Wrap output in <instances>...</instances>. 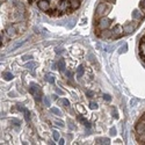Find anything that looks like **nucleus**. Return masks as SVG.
Returning a JSON list of instances; mask_svg holds the SVG:
<instances>
[{"label":"nucleus","mask_w":145,"mask_h":145,"mask_svg":"<svg viewBox=\"0 0 145 145\" xmlns=\"http://www.w3.org/2000/svg\"><path fill=\"white\" fill-rule=\"evenodd\" d=\"M112 26V20L110 19H108L107 16H102V18H100L99 19V21L96 22V35H100V31H102V30H106V29H108Z\"/></svg>","instance_id":"nucleus-1"},{"label":"nucleus","mask_w":145,"mask_h":145,"mask_svg":"<svg viewBox=\"0 0 145 145\" xmlns=\"http://www.w3.org/2000/svg\"><path fill=\"white\" fill-rule=\"evenodd\" d=\"M29 92L35 96V100H36V101H39V100L41 101L42 91H41V88H40L39 85H36V84L31 82V84H30V86H29Z\"/></svg>","instance_id":"nucleus-2"},{"label":"nucleus","mask_w":145,"mask_h":145,"mask_svg":"<svg viewBox=\"0 0 145 145\" xmlns=\"http://www.w3.org/2000/svg\"><path fill=\"white\" fill-rule=\"evenodd\" d=\"M110 10V7H108L107 6V4H105V3H101V4H99L98 5V7H96V18H102V16H105V14L107 13V12H109Z\"/></svg>","instance_id":"nucleus-3"},{"label":"nucleus","mask_w":145,"mask_h":145,"mask_svg":"<svg viewBox=\"0 0 145 145\" xmlns=\"http://www.w3.org/2000/svg\"><path fill=\"white\" fill-rule=\"evenodd\" d=\"M123 28L121 27V25H116L113 29H112V39L114 40H117L120 37H122V35H123Z\"/></svg>","instance_id":"nucleus-4"},{"label":"nucleus","mask_w":145,"mask_h":145,"mask_svg":"<svg viewBox=\"0 0 145 145\" xmlns=\"http://www.w3.org/2000/svg\"><path fill=\"white\" fill-rule=\"evenodd\" d=\"M138 27V23H135V22H128L123 26V33L127 35V34H131L136 30V28Z\"/></svg>","instance_id":"nucleus-5"},{"label":"nucleus","mask_w":145,"mask_h":145,"mask_svg":"<svg viewBox=\"0 0 145 145\" xmlns=\"http://www.w3.org/2000/svg\"><path fill=\"white\" fill-rule=\"evenodd\" d=\"M135 130H136V135H143V134H145V121L142 120V121H139V122H137Z\"/></svg>","instance_id":"nucleus-6"},{"label":"nucleus","mask_w":145,"mask_h":145,"mask_svg":"<svg viewBox=\"0 0 145 145\" xmlns=\"http://www.w3.org/2000/svg\"><path fill=\"white\" fill-rule=\"evenodd\" d=\"M37 6L43 12H46L48 9L50 8V3H49V0H39L37 1Z\"/></svg>","instance_id":"nucleus-7"},{"label":"nucleus","mask_w":145,"mask_h":145,"mask_svg":"<svg viewBox=\"0 0 145 145\" xmlns=\"http://www.w3.org/2000/svg\"><path fill=\"white\" fill-rule=\"evenodd\" d=\"M16 31H18L16 26H10V27H8L7 30H6V33H7V35H8V37H15V36L18 35Z\"/></svg>","instance_id":"nucleus-8"},{"label":"nucleus","mask_w":145,"mask_h":145,"mask_svg":"<svg viewBox=\"0 0 145 145\" xmlns=\"http://www.w3.org/2000/svg\"><path fill=\"white\" fill-rule=\"evenodd\" d=\"M69 4L72 7V9L76 10V9H78L80 7V0H70Z\"/></svg>","instance_id":"nucleus-9"},{"label":"nucleus","mask_w":145,"mask_h":145,"mask_svg":"<svg viewBox=\"0 0 145 145\" xmlns=\"http://www.w3.org/2000/svg\"><path fill=\"white\" fill-rule=\"evenodd\" d=\"M99 36L102 39H109V37H112V30H108V29L102 30V33H100Z\"/></svg>","instance_id":"nucleus-10"},{"label":"nucleus","mask_w":145,"mask_h":145,"mask_svg":"<svg viewBox=\"0 0 145 145\" xmlns=\"http://www.w3.org/2000/svg\"><path fill=\"white\" fill-rule=\"evenodd\" d=\"M57 67L59 71H64L65 70V62H64V59H59L58 62H57Z\"/></svg>","instance_id":"nucleus-11"},{"label":"nucleus","mask_w":145,"mask_h":145,"mask_svg":"<svg viewBox=\"0 0 145 145\" xmlns=\"http://www.w3.org/2000/svg\"><path fill=\"white\" fill-rule=\"evenodd\" d=\"M57 105L64 106V107H69L70 106V102H69L67 99H59V100H57Z\"/></svg>","instance_id":"nucleus-12"},{"label":"nucleus","mask_w":145,"mask_h":145,"mask_svg":"<svg viewBox=\"0 0 145 145\" xmlns=\"http://www.w3.org/2000/svg\"><path fill=\"white\" fill-rule=\"evenodd\" d=\"M84 72H85V69H84V66H82V65L78 66V69H77V77H78V78L82 77V76H84Z\"/></svg>","instance_id":"nucleus-13"},{"label":"nucleus","mask_w":145,"mask_h":145,"mask_svg":"<svg viewBox=\"0 0 145 145\" xmlns=\"http://www.w3.org/2000/svg\"><path fill=\"white\" fill-rule=\"evenodd\" d=\"M3 77L5 78V80H12L14 77H13V74L10 73V72H4L3 73Z\"/></svg>","instance_id":"nucleus-14"},{"label":"nucleus","mask_w":145,"mask_h":145,"mask_svg":"<svg viewBox=\"0 0 145 145\" xmlns=\"http://www.w3.org/2000/svg\"><path fill=\"white\" fill-rule=\"evenodd\" d=\"M78 120L80 121V122H82L85 127H87V128H89V127H91V125H89V122H88V121H86V120L82 116H80V115H79V116H78Z\"/></svg>","instance_id":"nucleus-15"},{"label":"nucleus","mask_w":145,"mask_h":145,"mask_svg":"<svg viewBox=\"0 0 145 145\" xmlns=\"http://www.w3.org/2000/svg\"><path fill=\"white\" fill-rule=\"evenodd\" d=\"M95 142L98 144H100V142H102L101 144H109V139H108V138H96Z\"/></svg>","instance_id":"nucleus-16"},{"label":"nucleus","mask_w":145,"mask_h":145,"mask_svg":"<svg viewBox=\"0 0 145 145\" xmlns=\"http://www.w3.org/2000/svg\"><path fill=\"white\" fill-rule=\"evenodd\" d=\"M132 18H134V19H140L142 14H139V12L137 9H135L134 12H132Z\"/></svg>","instance_id":"nucleus-17"},{"label":"nucleus","mask_w":145,"mask_h":145,"mask_svg":"<svg viewBox=\"0 0 145 145\" xmlns=\"http://www.w3.org/2000/svg\"><path fill=\"white\" fill-rule=\"evenodd\" d=\"M45 80H46L48 82H50V84H54V82H55L54 77H52V76H50V74H46V76H45Z\"/></svg>","instance_id":"nucleus-18"},{"label":"nucleus","mask_w":145,"mask_h":145,"mask_svg":"<svg viewBox=\"0 0 145 145\" xmlns=\"http://www.w3.org/2000/svg\"><path fill=\"white\" fill-rule=\"evenodd\" d=\"M51 113H54V114H56V115H60V110L58 109V108H51Z\"/></svg>","instance_id":"nucleus-19"},{"label":"nucleus","mask_w":145,"mask_h":145,"mask_svg":"<svg viewBox=\"0 0 145 145\" xmlns=\"http://www.w3.org/2000/svg\"><path fill=\"white\" fill-rule=\"evenodd\" d=\"M23 113H25V117H26V121H27V122H29V121H30V118H29V112L27 110V109H25V112H23Z\"/></svg>","instance_id":"nucleus-20"},{"label":"nucleus","mask_w":145,"mask_h":145,"mask_svg":"<svg viewBox=\"0 0 145 145\" xmlns=\"http://www.w3.org/2000/svg\"><path fill=\"white\" fill-rule=\"evenodd\" d=\"M127 49H128L127 44H124L123 46H121V49H120V54H123V52H125V51H127Z\"/></svg>","instance_id":"nucleus-21"},{"label":"nucleus","mask_w":145,"mask_h":145,"mask_svg":"<svg viewBox=\"0 0 145 145\" xmlns=\"http://www.w3.org/2000/svg\"><path fill=\"white\" fill-rule=\"evenodd\" d=\"M103 99H105L106 101H108V102H109V101L112 100V96H110L109 94H103Z\"/></svg>","instance_id":"nucleus-22"},{"label":"nucleus","mask_w":145,"mask_h":145,"mask_svg":"<svg viewBox=\"0 0 145 145\" xmlns=\"http://www.w3.org/2000/svg\"><path fill=\"white\" fill-rule=\"evenodd\" d=\"M59 137H60V136H59V132H58V131H54V139H55V140H58Z\"/></svg>","instance_id":"nucleus-23"},{"label":"nucleus","mask_w":145,"mask_h":145,"mask_svg":"<svg viewBox=\"0 0 145 145\" xmlns=\"http://www.w3.org/2000/svg\"><path fill=\"white\" fill-rule=\"evenodd\" d=\"M89 107H91V109H96V108H98V105H96L95 102H91Z\"/></svg>","instance_id":"nucleus-24"},{"label":"nucleus","mask_w":145,"mask_h":145,"mask_svg":"<svg viewBox=\"0 0 145 145\" xmlns=\"http://www.w3.org/2000/svg\"><path fill=\"white\" fill-rule=\"evenodd\" d=\"M139 7H140L143 10H145V0H142L140 4H139Z\"/></svg>","instance_id":"nucleus-25"},{"label":"nucleus","mask_w":145,"mask_h":145,"mask_svg":"<svg viewBox=\"0 0 145 145\" xmlns=\"http://www.w3.org/2000/svg\"><path fill=\"white\" fill-rule=\"evenodd\" d=\"M44 105L45 106H50V100H49V98H46V96L44 98Z\"/></svg>","instance_id":"nucleus-26"},{"label":"nucleus","mask_w":145,"mask_h":145,"mask_svg":"<svg viewBox=\"0 0 145 145\" xmlns=\"http://www.w3.org/2000/svg\"><path fill=\"white\" fill-rule=\"evenodd\" d=\"M109 132H110V136H115L116 135V129L115 128H112Z\"/></svg>","instance_id":"nucleus-27"},{"label":"nucleus","mask_w":145,"mask_h":145,"mask_svg":"<svg viewBox=\"0 0 145 145\" xmlns=\"http://www.w3.org/2000/svg\"><path fill=\"white\" fill-rule=\"evenodd\" d=\"M65 74H66V77H69V78H71L72 76H73V74H72V72H70V71H67Z\"/></svg>","instance_id":"nucleus-28"},{"label":"nucleus","mask_w":145,"mask_h":145,"mask_svg":"<svg viewBox=\"0 0 145 145\" xmlns=\"http://www.w3.org/2000/svg\"><path fill=\"white\" fill-rule=\"evenodd\" d=\"M56 123H57V124H58L59 127H64V123L62 122V121H57V122H56Z\"/></svg>","instance_id":"nucleus-29"},{"label":"nucleus","mask_w":145,"mask_h":145,"mask_svg":"<svg viewBox=\"0 0 145 145\" xmlns=\"http://www.w3.org/2000/svg\"><path fill=\"white\" fill-rule=\"evenodd\" d=\"M63 52V49H58V48H56V54H62Z\"/></svg>","instance_id":"nucleus-30"},{"label":"nucleus","mask_w":145,"mask_h":145,"mask_svg":"<svg viewBox=\"0 0 145 145\" xmlns=\"http://www.w3.org/2000/svg\"><path fill=\"white\" fill-rule=\"evenodd\" d=\"M23 59H25V60H29V59H33V57L31 56H25V57H23Z\"/></svg>","instance_id":"nucleus-31"},{"label":"nucleus","mask_w":145,"mask_h":145,"mask_svg":"<svg viewBox=\"0 0 145 145\" xmlns=\"http://www.w3.org/2000/svg\"><path fill=\"white\" fill-rule=\"evenodd\" d=\"M56 92H57L58 94H64V92H63L62 89H59V88H56Z\"/></svg>","instance_id":"nucleus-32"},{"label":"nucleus","mask_w":145,"mask_h":145,"mask_svg":"<svg viewBox=\"0 0 145 145\" xmlns=\"http://www.w3.org/2000/svg\"><path fill=\"white\" fill-rule=\"evenodd\" d=\"M87 95L89 96V98H92V96H93V92H91V91H87Z\"/></svg>","instance_id":"nucleus-33"},{"label":"nucleus","mask_w":145,"mask_h":145,"mask_svg":"<svg viewBox=\"0 0 145 145\" xmlns=\"http://www.w3.org/2000/svg\"><path fill=\"white\" fill-rule=\"evenodd\" d=\"M58 144L63 145V144H65V140H64V139H59V143H58Z\"/></svg>","instance_id":"nucleus-34"},{"label":"nucleus","mask_w":145,"mask_h":145,"mask_svg":"<svg viewBox=\"0 0 145 145\" xmlns=\"http://www.w3.org/2000/svg\"><path fill=\"white\" fill-rule=\"evenodd\" d=\"M34 1H37V0H28V3H29V4H33Z\"/></svg>","instance_id":"nucleus-35"},{"label":"nucleus","mask_w":145,"mask_h":145,"mask_svg":"<svg viewBox=\"0 0 145 145\" xmlns=\"http://www.w3.org/2000/svg\"><path fill=\"white\" fill-rule=\"evenodd\" d=\"M105 1H107V3H114L115 0H105Z\"/></svg>","instance_id":"nucleus-36"},{"label":"nucleus","mask_w":145,"mask_h":145,"mask_svg":"<svg viewBox=\"0 0 145 145\" xmlns=\"http://www.w3.org/2000/svg\"><path fill=\"white\" fill-rule=\"evenodd\" d=\"M58 1H59V3H65L66 0H58Z\"/></svg>","instance_id":"nucleus-37"}]
</instances>
